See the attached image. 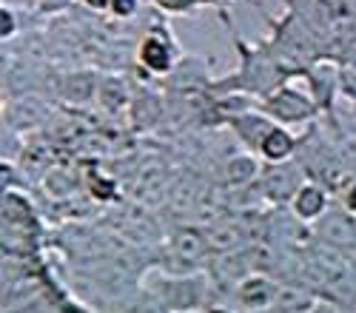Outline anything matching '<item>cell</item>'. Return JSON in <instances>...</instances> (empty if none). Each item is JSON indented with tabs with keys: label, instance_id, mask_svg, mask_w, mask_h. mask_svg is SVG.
<instances>
[{
	"label": "cell",
	"instance_id": "6",
	"mask_svg": "<svg viewBox=\"0 0 356 313\" xmlns=\"http://www.w3.org/2000/svg\"><path fill=\"white\" fill-rule=\"evenodd\" d=\"M345 205H348V208H350V211L356 214V185H353V188L348 191V196H345Z\"/></svg>",
	"mask_w": 356,
	"mask_h": 313
},
{
	"label": "cell",
	"instance_id": "2",
	"mask_svg": "<svg viewBox=\"0 0 356 313\" xmlns=\"http://www.w3.org/2000/svg\"><path fill=\"white\" fill-rule=\"evenodd\" d=\"M291 149H293V139L280 128H271L262 137V154L268 160H285L291 154Z\"/></svg>",
	"mask_w": 356,
	"mask_h": 313
},
{
	"label": "cell",
	"instance_id": "1",
	"mask_svg": "<svg viewBox=\"0 0 356 313\" xmlns=\"http://www.w3.org/2000/svg\"><path fill=\"white\" fill-rule=\"evenodd\" d=\"M293 208H296V214H300L302 219H314V217H319L322 208H325V196H322L319 188H311V185H308V188H302L300 194H296Z\"/></svg>",
	"mask_w": 356,
	"mask_h": 313
},
{
	"label": "cell",
	"instance_id": "4",
	"mask_svg": "<svg viewBox=\"0 0 356 313\" xmlns=\"http://www.w3.org/2000/svg\"><path fill=\"white\" fill-rule=\"evenodd\" d=\"M240 296H243V302L248 307H259L265 302H271V288L262 279H251L248 285H243V294Z\"/></svg>",
	"mask_w": 356,
	"mask_h": 313
},
{
	"label": "cell",
	"instance_id": "7",
	"mask_svg": "<svg viewBox=\"0 0 356 313\" xmlns=\"http://www.w3.org/2000/svg\"><path fill=\"white\" fill-rule=\"evenodd\" d=\"M9 32H12V15H6V12H3V37H6Z\"/></svg>",
	"mask_w": 356,
	"mask_h": 313
},
{
	"label": "cell",
	"instance_id": "5",
	"mask_svg": "<svg viewBox=\"0 0 356 313\" xmlns=\"http://www.w3.org/2000/svg\"><path fill=\"white\" fill-rule=\"evenodd\" d=\"M111 6L117 15H131L134 12V0H111Z\"/></svg>",
	"mask_w": 356,
	"mask_h": 313
},
{
	"label": "cell",
	"instance_id": "9",
	"mask_svg": "<svg viewBox=\"0 0 356 313\" xmlns=\"http://www.w3.org/2000/svg\"><path fill=\"white\" fill-rule=\"evenodd\" d=\"M211 313H228V310H211Z\"/></svg>",
	"mask_w": 356,
	"mask_h": 313
},
{
	"label": "cell",
	"instance_id": "8",
	"mask_svg": "<svg viewBox=\"0 0 356 313\" xmlns=\"http://www.w3.org/2000/svg\"><path fill=\"white\" fill-rule=\"evenodd\" d=\"M88 3L97 6V9H103V6H108V3H111V0H88Z\"/></svg>",
	"mask_w": 356,
	"mask_h": 313
},
{
	"label": "cell",
	"instance_id": "3",
	"mask_svg": "<svg viewBox=\"0 0 356 313\" xmlns=\"http://www.w3.org/2000/svg\"><path fill=\"white\" fill-rule=\"evenodd\" d=\"M140 57H143V63L152 69V71H165V69L171 66L168 49H165L160 40H145L143 49H140Z\"/></svg>",
	"mask_w": 356,
	"mask_h": 313
}]
</instances>
